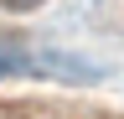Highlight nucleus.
<instances>
[{"label":"nucleus","mask_w":124,"mask_h":119,"mask_svg":"<svg viewBox=\"0 0 124 119\" xmlns=\"http://www.w3.org/2000/svg\"><path fill=\"white\" fill-rule=\"evenodd\" d=\"M31 62H36V57H31L26 47H21V41H0V72H16V67H31Z\"/></svg>","instance_id":"obj_1"},{"label":"nucleus","mask_w":124,"mask_h":119,"mask_svg":"<svg viewBox=\"0 0 124 119\" xmlns=\"http://www.w3.org/2000/svg\"><path fill=\"white\" fill-rule=\"evenodd\" d=\"M0 5H10V10H36L41 0H0Z\"/></svg>","instance_id":"obj_2"}]
</instances>
